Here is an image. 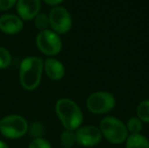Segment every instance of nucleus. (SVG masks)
<instances>
[{"label": "nucleus", "mask_w": 149, "mask_h": 148, "mask_svg": "<svg viewBox=\"0 0 149 148\" xmlns=\"http://www.w3.org/2000/svg\"><path fill=\"white\" fill-rule=\"evenodd\" d=\"M44 70V61L38 57H27L19 67V82L27 91L35 90L40 84Z\"/></svg>", "instance_id": "obj_1"}, {"label": "nucleus", "mask_w": 149, "mask_h": 148, "mask_svg": "<svg viewBox=\"0 0 149 148\" xmlns=\"http://www.w3.org/2000/svg\"><path fill=\"white\" fill-rule=\"evenodd\" d=\"M56 113L66 130L76 131L81 126L84 116L79 106L70 99H60L55 106Z\"/></svg>", "instance_id": "obj_2"}, {"label": "nucleus", "mask_w": 149, "mask_h": 148, "mask_svg": "<svg viewBox=\"0 0 149 148\" xmlns=\"http://www.w3.org/2000/svg\"><path fill=\"white\" fill-rule=\"evenodd\" d=\"M100 130L110 143L119 145L126 141L128 137V131L126 125L119 119L113 116H107L100 123Z\"/></svg>", "instance_id": "obj_3"}, {"label": "nucleus", "mask_w": 149, "mask_h": 148, "mask_svg": "<svg viewBox=\"0 0 149 148\" xmlns=\"http://www.w3.org/2000/svg\"><path fill=\"white\" fill-rule=\"evenodd\" d=\"M29 129L26 120L20 115H9L0 120V133L8 139H19Z\"/></svg>", "instance_id": "obj_4"}, {"label": "nucleus", "mask_w": 149, "mask_h": 148, "mask_svg": "<svg viewBox=\"0 0 149 148\" xmlns=\"http://www.w3.org/2000/svg\"><path fill=\"white\" fill-rule=\"evenodd\" d=\"M116 104L114 96L108 92H96L86 99V107L93 114H105L112 111Z\"/></svg>", "instance_id": "obj_5"}, {"label": "nucleus", "mask_w": 149, "mask_h": 148, "mask_svg": "<svg viewBox=\"0 0 149 148\" xmlns=\"http://www.w3.org/2000/svg\"><path fill=\"white\" fill-rule=\"evenodd\" d=\"M36 43L38 50L47 56H55L62 49V40L58 34L48 29L38 34Z\"/></svg>", "instance_id": "obj_6"}, {"label": "nucleus", "mask_w": 149, "mask_h": 148, "mask_svg": "<svg viewBox=\"0 0 149 148\" xmlns=\"http://www.w3.org/2000/svg\"><path fill=\"white\" fill-rule=\"evenodd\" d=\"M50 25L57 34H65L72 28V17L68 10L61 6L54 7L49 14Z\"/></svg>", "instance_id": "obj_7"}, {"label": "nucleus", "mask_w": 149, "mask_h": 148, "mask_svg": "<svg viewBox=\"0 0 149 148\" xmlns=\"http://www.w3.org/2000/svg\"><path fill=\"white\" fill-rule=\"evenodd\" d=\"M76 143L86 147H92L98 145L102 139V133L95 126L87 125L79 127L75 131Z\"/></svg>", "instance_id": "obj_8"}, {"label": "nucleus", "mask_w": 149, "mask_h": 148, "mask_svg": "<svg viewBox=\"0 0 149 148\" xmlns=\"http://www.w3.org/2000/svg\"><path fill=\"white\" fill-rule=\"evenodd\" d=\"M40 0H17L16 3L18 17L24 20H31L39 13Z\"/></svg>", "instance_id": "obj_9"}, {"label": "nucleus", "mask_w": 149, "mask_h": 148, "mask_svg": "<svg viewBox=\"0 0 149 148\" xmlns=\"http://www.w3.org/2000/svg\"><path fill=\"white\" fill-rule=\"evenodd\" d=\"M22 19L14 14H4L0 17V30L10 35L19 33L23 29Z\"/></svg>", "instance_id": "obj_10"}, {"label": "nucleus", "mask_w": 149, "mask_h": 148, "mask_svg": "<svg viewBox=\"0 0 149 148\" xmlns=\"http://www.w3.org/2000/svg\"><path fill=\"white\" fill-rule=\"evenodd\" d=\"M44 70L52 80H60L65 76V66L59 60L53 58H48L45 60Z\"/></svg>", "instance_id": "obj_11"}, {"label": "nucleus", "mask_w": 149, "mask_h": 148, "mask_svg": "<svg viewBox=\"0 0 149 148\" xmlns=\"http://www.w3.org/2000/svg\"><path fill=\"white\" fill-rule=\"evenodd\" d=\"M126 148H149V140L142 134H130L126 140Z\"/></svg>", "instance_id": "obj_12"}, {"label": "nucleus", "mask_w": 149, "mask_h": 148, "mask_svg": "<svg viewBox=\"0 0 149 148\" xmlns=\"http://www.w3.org/2000/svg\"><path fill=\"white\" fill-rule=\"evenodd\" d=\"M76 143L75 131L65 130L60 135V144L63 147L72 148Z\"/></svg>", "instance_id": "obj_13"}, {"label": "nucleus", "mask_w": 149, "mask_h": 148, "mask_svg": "<svg viewBox=\"0 0 149 148\" xmlns=\"http://www.w3.org/2000/svg\"><path fill=\"white\" fill-rule=\"evenodd\" d=\"M137 117L144 123L149 124V99L141 102L137 107Z\"/></svg>", "instance_id": "obj_14"}, {"label": "nucleus", "mask_w": 149, "mask_h": 148, "mask_svg": "<svg viewBox=\"0 0 149 148\" xmlns=\"http://www.w3.org/2000/svg\"><path fill=\"white\" fill-rule=\"evenodd\" d=\"M126 126L130 134H137L142 130V121L138 117H132L127 121Z\"/></svg>", "instance_id": "obj_15"}, {"label": "nucleus", "mask_w": 149, "mask_h": 148, "mask_svg": "<svg viewBox=\"0 0 149 148\" xmlns=\"http://www.w3.org/2000/svg\"><path fill=\"white\" fill-rule=\"evenodd\" d=\"M35 26L41 31H45L47 30V27L50 24L49 22V17L45 14V13H38L36 17H35V21H34Z\"/></svg>", "instance_id": "obj_16"}, {"label": "nucleus", "mask_w": 149, "mask_h": 148, "mask_svg": "<svg viewBox=\"0 0 149 148\" xmlns=\"http://www.w3.org/2000/svg\"><path fill=\"white\" fill-rule=\"evenodd\" d=\"M11 63V56L9 51L3 47H0V69H6Z\"/></svg>", "instance_id": "obj_17"}, {"label": "nucleus", "mask_w": 149, "mask_h": 148, "mask_svg": "<svg viewBox=\"0 0 149 148\" xmlns=\"http://www.w3.org/2000/svg\"><path fill=\"white\" fill-rule=\"evenodd\" d=\"M28 148H52V146L45 139L36 138L30 143Z\"/></svg>", "instance_id": "obj_18"}, {"label": "nucleus", "mask_w": 149, "mask_h": 148, "mask_svg": "<svg viewBox=\"0 0 149 148\" xmlns=\"http://www.w3.org/2000/svg\"><path fill=\"white\" fill-rule=\"evenodd\" d=\"M43 132H44V129H43L42 125L38 123V122L33 123L31 126V127H30V133H31V136L35 137L34 139H36V138H42L41 134H43Z\"/></svg>", "instance_id": "obj_19"}, {"label": "nucleus", "mask_w": 149, "mask_h": 148, "mask_svg": "<svg viewBox=\"0 0 149 148\" xmlns=\"http://www.w3.org/2000/svg\"><path fill=\"white\" fill-rule=\"evenodd\" d=\"M17 0H0V10H7L11 9Z\"/></svg>", "instance_id": "obj_20"}, {"label": "nucleus", "mask_w": 149, "mask_h": 148, "mask_svg": "<svg viewBox=\"0 0 149 148\" xmlns=\"http://www.w3.org/2000/svg\"><path fill=\"white\" fill-rule=\"evenodd\" d=\"M45 3H47V4H49V5H52V6H54V5H57V4H58V3H60L61 2H63L64 0H43Z\"/></svg>", "instance_id": "obj_21"}, {"label": "nucleus", "mask_w": 149, "mask_h": 148, "mask_svg": "<svg viewBox=\"0 0 149 148\" xmlns=\"http://www.w3.org/2000/svg\"><path fill=\"white\" fill-rule=\"evenodd\" d=\"M0 148H9V147H8V145L5 142L0 140Z\"/></svg>", "instance_id": "obj_22"}]
</instances>
